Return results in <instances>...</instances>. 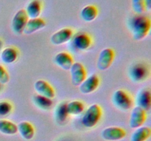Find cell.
<instances>
[{
	"instance_id": "1",
	"label": "cell",
	"mask_w": 151,
	"mask_h": 141,
	"mask_svg": "<svg viewBox=\"0 0 151 141\" xmlns=\"http://www.w3.org/2000/svg\"><path fill=\"white\" fill-rule=\"evenodd\" d=\"M128 26L135 41H142L147 36L150 30L151 21L148 17L135 14L130 18Z\"/></svg>"
},
{
	"instance_id": "2",
	"label": "cell",
	"mask_w": 151,
	"mask_h": 141,
	"mask_svg": "<svg viewBox=\"0 0 151 141\" xmlns=\"http://www.w3.org/2000/svg\"><path fill=\"white\" fill-rule=\"evenodd\" d=\"M103 115V110L97 104H93L84 112L81 122L82 124L88 129L94 128L100 122Z\"/></svg>"
},
{
	"instance_id": "3",
	"label": "cell",
	"mask_w": 151,
	"mask_h": 141,
	"mask_svg": "<svg viewBox=\"0 0 151 141\" xmlns=\"http://www.w3.org/2000/svg\"><path fill=\"white\" fill-rule=\"evenodd\" d=\"M112 104L116 108L122 111H128L133 108L134 100L131 95L125 90L119 89L114 91L111 97Z\"/></svg>"
},
{
	"instance_id": "4",
	"label": "cell",
	"mask_w": 151,
	"mask_h": 141,
	"mask_svg": "<svg viewBox=\"0 0 151 141\" xmlns=\"http://www.w3.org/2000/svg\"><path fill=\"white\" fill-rule=\"evenodd\" d=\"M150 75L149 68L142 62H137L128 69V76L132 82L139 83L145 81Z\"/></svg>"
},
{
	"instance_id": "5",
	"label": "cell",
	"mask_w": 151,
	"mask_h": 141,
	"mask_svg": "<svg viewBox=\"0 0 151 141\" xmlns=\"http://www.w3.org/2000/svg\"><path fill=\"white\" fill-rule=\"evenodd\" d=\"M71 75V82L75 87H78L86 78L87 73L85 67L82 63L75 62L69 69Z\"/></svg>"
},
{
	"instance_id": "6",
	"label": "cell",
	"mask_w": 151,
	"mask_h": 141,
	"mask_svg": "<svg viewBox=\"0 0 151 141\" xmlns=\"http://www.w3.org/2000/svg\"><path fill=\"white\" fill-rule=\"evenodd\" d=\"M115 52L112 48H105L100 52L97 61V67L100 70H106L111 67L114 60Z\"/></svg>"
},
{
	"instance_id": "7",
	"label": "cell",
	"mask_w": 151,
	"mask_h": 141,
	"mask_svg": "<svg viewBox=\"0 0 151 141\" xmlns=\"http://www.w3.org/2000/svg\"><path fill=\"white\" fill-rule=\"evenodd\" d=\"M147 119V112L139 107H133L129 118V126L136 129L142 126Z\"/></svg>"
},
{
	"instance_id": "8",
	"label": "cell",
	"mask_w": 151,
	"mask_h": 141,
	"mask_svg": "<svg viewBox=\"0 0 151 141\" xmlns=\"http://www.w3.org/2000/svg\"><path fill=\"white\" fill-rule=\"evenodd\" d=\"M70 41H72V46L79 51H86L88 49L92 43L91 38L86 32H78L73 35Z\"/></svg>"
},
{
	"instance_id": "9",
	"label": "cell",
	"mask_w": 151,
	"mask_h": 141,
	"mask_svg": "<svg viewBox=\"0 0 151 141\" xmlns=\"http://www.w3.org/2000/svg\"><path fill=\"white\" fill-rule=\"evenodd\" d=\"M28 18L24 9H21L18 10L13 16L11 21L12 29L16 34L20 35L23 33L26 24L27 22Z\"/></svg>"
},
{
	"instance_id": "10",
	"label": "cell",
	"mask_w": 151,
	"mask_h": 141,
	"mask_svg": "<svg viewBox=\"0 0 151 141\" xmlns=\"http://www.w3.org/2000/svg\"><path fill=\"white\" fill-rule=\"evenodd\" d=\"M126 136V132L119 126H109L101 132V137L106 141H118Z\"/></svg>"
},
{
	"instance_id": "11",
	"label": "cell",
	"mask_w": 151,
	"mask_h": 141,
	"mask_svg": "<svg viewBox=\"0 0 151 141\" xmlns=\"http://www.w3.org/2000/svg\"><path fill=\"white\" fill-rule=\"evenodd\" d=\"M73 35V31L71 28H62L52 35L50 41L53 45H62L70 41Z\"/></svg>"
},
{
	"instance_id": "12",
	"label": "cell",
	"mask_w": 151,
	"mask_h": 141,
	"mask_svg": "<svg viewBox=\"0 0 151 141\" xmlns=\"http://www.w3.org/2000/svg\"><path fill=\"white\" fill-rule=\"evenodd\" d=\"M100 85V78L95 73L90 75L79 85V90L83 94H89L94 92Z\"/></svg>"
},
{
	"instance_id": "13",
	"label": "cell",
	"mask_w": 151,
	"mask_h": 141,
	"mask_svg": "<svg viewBox=\"0 0 151 141\" xmlns=\"http://www.w3.org/2000/svg\"><path fill=\"white\" fill-rule=\"evenodd\" d=\"M34 89L37 94L47 97L52 99L55 96V91L54 88L44 79H38L34 83Z\"/></svg>"
},
{
	"instance_id": "14",
	"label": "cell",
	"mask_w": 151,
	"mask_h": 141,
	"mask_svg": "<svg viewBox=\"0 0 151 141\" xmlns=\"http://www.w3.org/2000/svg\"><path fill=\"white\" fill-rule=\"evenodd\" d=\"M135 103L137 107H139L145 110L149 111L151 107V93L148 88H143L140 90L136 97Z\"/></svg>"
},
{
	"instance_id": "15",
	"label": "cell",
	"mask_w": 151,
	"mask_h": 141,
	"mask_svg": "<svg viewBox=\"0 0 151 141\" xmlns=\"http://www.w3.org/2000/svg\"><path fill=\"white\" fill-rule=\"evenodd\" d=\"M54 63L60 68L65 70H69L74 63V60L69 53L66 51H61L55 54L54 57Z\"/></svg>"
},
{
	"instance_id": "16",
	"label": "cell",
	"mask_w": 151,
	"mask_h": 141,
	"mask_svg": "<svg viewBox=\"0 0 151 141\" xmlns=\"http://www.w3.org/2000/svg\"><path fill=\"white\" fill-rule=\"evenodd\" d=\"M46 26V21L41 18L36 19H29L26 24L23 33L29 35L41 30Z\"/></svg>"
},
{
	"instance_id": "17",
	"label": "cell",
	"mask_w": 151,
	"mask_h": 141,
	"mask_svg": "<svg viewBox=\"0 0 151 141\" xmlns=\"http://www.w3.org/2000/svg\"><path fill=\"white\" fill-rule=\"evenodd\" d=\"M19 56V50L16 47L7 46L1 51L0 58L4 64H12L18 60Z\"/></svg>"
},
{
	"instance_id": "18",
	"label": "cell",
	"mask_w": 151,
	"mask_h": 141,
	"mask_svg": "<svg viewBox=\"0 0 151 141\" xmlns=\"http://www.w3.org/2000/svg\"><path fill=\"white\" fill-rule=\"evenodd\" d=\"M69 115L66 110V103L60 102L57 105L55 109L54 118L55 121L58 125H64L69 119Z\"/></svg>"
},
{
	"instance_id": "19",
	"label": "cell",
	"mask_w": 151,
	"mask_h": 141,
	"mask_svg": "<svg viewBox=\"0 0 151 141\" xmlns=\"http://www.w3.org/2000/svg\"><path fill=\"white\" fill-rule=\"evenodd\" d=\"M18 132L25 140H30L35 135V129L32 123L28 121H22L17 124Z\"/></svg>"
},
{
	"instance_id": "20",
	"label": "cell",
	"mask_w": 151,
	"mask_h": 141,
	"mask_svg": "<svg viewBox=\"0 0 151 141\" xmlns=\"http://www.w3.org/2000/svg\"><path fill=\"white\" fill-rule=\"evenodd\" d=\"M150 135L151 129L149 126H140L131 134L130 141H147L150 138Z\"/></svg>"
},
{
	"instance_id": "21",
	"label": "cell",
	"mask_w": 151,
	"mask_h": 141,
	"mask_svg": "<svg viewBox=\"0 0 151 141\" xmlns=\"http://www.w3.org/2000/svg\"><path fill=\"white\" fill-rule=\"evenodd\" d=\"M41 10H42V4L39 0H31L25 9V12L29 19L39 18Z\"/></svg>"
},
{
	"instance_id": "22",
	"label": "cell",
	"mask_w": 151,
	"mask_h": 141,
	"mask_svg": "<svg viewBox=\"0 0 151 141\" xmlns=\"http://www.w3.org/2000/svg\"><path fill=\"white\" fill-rule=\"evenodd\" d=\"M98 16V9L95 5L88 4L83 7L81 11V17L84 21L91 22Z\"/></svg>"
},
{
	"instance_id": "23",
	"label": "cell",
	"mask_w": 151,
	"mask_h": 141,
	"mask_svg": "<svg viewBox=\"0 0 151 141\" xmlns=\"http://www.w3.org/2000/svg\"><path fill=\"white\" fill-rule=\"evenodd\" d=\"M66 110L69 115H79L85 111V105L81 101L75 100L66 103Z\"/></svg>"
},
{
	"instance_id": "24",
	"label": "cell",
	"mask_w": 151,
	"mask_h": 141,
	"mask_svg": "<svg viewBox=\"0 0 151 141\" xmlns=\"http://www.w3.org/2000/svg\"><path fill=\"white\" fill-rule=\"evenodd\" d=\"M32 101L38 108L42 110H50L53 105V101L51 98L43 96L39 94L34 95L32 98Z\"/></svg>"
},
{
	"instance_id": "25",
	"label": "cell",
	"mask_w": 151,
	"mask_h": 141,
	"mask_svg": "<svg viewBox=\"0 0 151 141\" xmlns=\"http://www.w3.org/2000/svg\"><path fill=\"white\" fill-rule=\"evenodd\" d=\"M0 132L6 135H16L18 132L17 125L11 120L0 119Z\"/></svg>"
},
{
	"instance_id": "26",
	"label": "cell",
	"mask_w": 151,
	"mask_h": 141,
	"mask_svg": "<svg viewBox=\"0 0 151 141\" xmlns=\"http://www.w3.org/2000/svg\"><path fill=\"white\" fill-rule=\"evenodd\" d=\"M13 111V105L6 100L0 101V118H4L9 115Z\"/></svg>"
},
{
	"instance_id": "27",
	"label": "cell",
	"mask_w": 151,
	"mask_h": 141,
	"mask_svg": "<svg viewBox=\"0 0 151 141\" xmlns=\"http://www.w3.org/2000/svg\"><path fill=\"white\" fill-rule=\"evenodd\" d=\"M131 6L137 15H143L146 11L145 0H131Z\"/></svg>"
},
{
	"instance_id": "28",
	"label": "cell",
	"mask_w": 151,
	"mask_h": 141,
	"mask_svg": "<svg viewBox=\"0 0 151 141\" xmlns=\"http://www.w3.org/2000/svg\"><path fill=\"white\" fill-rule=\"evenodd\" d=\"M10 80V76L4 66L0 65V84L5 85Z\"/></svg>"
},
{
	"instance_id": "29",
	"label": "cell",
	"mask_w": 151,
	"mask_h": 141,
	"mask_svg": "<svg viewBox=\"0 0 151 141\" xmlns=\"http://www.w3.org/2000/svg\"><path fill=\"white\" fill-rule=\"evenodd\" d=\"M146 10H150L151 9V0H145Z\"/></svg>"
},
{
	"instance_id": "30",
	"label": "cell",
	"mask_w": 151,
	"mask_h": 141,
	"mask_svg": "<svg viewBox=\"0 0 151 141\" xmlns=\"http://www.w3.org/2000/svg\"><path fill=\"white\" fill-rule=\"evenodd\" d=\"M2 41H1V39H0V49L1 48V47H2Z\"/></svg>"
},
{
	"instance_id": "31",
	"label": "cell",
	"mask_w": 151,
	"mask_h": 141,
	"mask_svg": "<svg viewBox=\"0 0 151 141\" xmlns=\"http://www.w3.org/2000/svg\"><path fill=\"white\" fill-rule=\"evenodd\" d=\"M1 85L0 84V91H1Z\"/></svg>"
}]
</instances>
